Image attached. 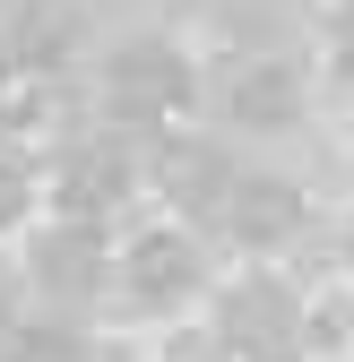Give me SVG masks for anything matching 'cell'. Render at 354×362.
<instances>
[{"instance_id": "obj_1", "label": "cell", "mask_w": 354, "mask_h": 362, "mask_svg": "<svg viewBox=\"0 0 354 362\" xmlns=\"http://www.w3.org/2000/svg\"><path fill=\"white\" fill-rule=\"evenodd\" d=\"M199 69L182 52L173 26H121L96 61H86V104H96L104 129H130V139H164L173 112H190Z\"/></svg>"}, {"instance_id": "obj_2", "label": "cell", "mask_w": 354, "mask_h": 362, "mask_svg": "<svg viewBox=\"0 0 354 362\" xmlns=\"http://www.w3.org/2000/svg\"><path fill=\"white\" fill-rule=\"evenodd\" d=\"M113 224H86V216H35L18 233V285L43 302V320H69L86 328V310L113 302Z\"/></svg>"}, {"instance_id": "obj_3", "label": "cell", "mask_w": 354, "mask_h": 362, "mask_svg": "<svg viewBox=\"0 0 354 362\" xmlns=\"http://www.w3.org/2000/svg\"><path fill=\"white\" fill-rule=\"evenodd\" d=\"M207 293V242L190 224H139L121 250H113V310L121 320H147L173 328V310Z\"/></svg>"}, {"instance_id": "obj_4", "label": "cell", "mask_w": 354, "mask_h": 362, "mask_svg": "<svg viewBox=\"0 0 354 362\" xmlns=\"http://www.w3.org/2000/svg\"><path fill=\"white\" fill-rule=\"evenodd\" d=\"M312 216H320V207H312V190H302L294 173L242 164L225 216H216V242H234V250H251V259H277V250H294L302 233H312Z\"/></svg>"}, {"instance_id": "obj_5", "label": "cell", "mask_w": 354, "mask_h": 362, "mask_svg": "<svg viewBox=\"0 0 354 362\" xmlns=\"http://www.w3.org/2000/svg\"><path fill=\"white\" fill-rule=\"evenodd\" d=\"M35 190H43V181H35V156H0V242L35 224Z\"/></svg>"}, {"instance_id": "obj_6", "label": "cell", "mask_w": 354, "mask_h": 362, "mask_svg": "<svg viewBox=\"0 0 354 362\" xmlns=\"http://www.w3.org/2000/svg\"><path fill=\"white\" fill-rule=\"evenodd\" d=\"M337 78H346V95H354V43H337Z\"/></svg>"}]
</instances>
